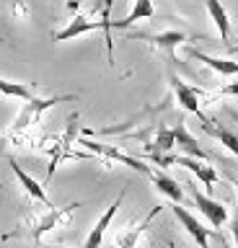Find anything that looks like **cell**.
<instances>
[{
	"label": "cell",
	"mask_w": 238,
	"mask_h": 248,
	"mask_svg": "<svg viewBox=\"0 0 238 248\" xmlns=\"http://www.w3.org/2000/svg\"><path fill=\"white\" fill-rule=\"evenodd\" d=\"M176 147V137H174V129H166V127H158L156 137L148 142V155H168Z\"/></svg>",
	"instance_id": "cell-18"
},
{
	"label": "cell",
	"mask_w": 238,
	"mask_h": 248,
	"mask_svg": "<svg viewBox=\"0 0 238 248\" xmlns=\"http://www.w3.org/2000/svg\"><path fill=\"white\" fill-rule=\"evenodd\" d=\"M222 248H228V246H225V243H222Z\"/></svg>",
	"instance_id": "cell-24"
},
{
	"label": "cell",
	"mask_w": 238,
	"mask_h": 248,
	"mask_svg": "<svg viewBox=\"0 0 238 248\" xmlns=\"http://www.w3.org/2000/svg\"><path fill=\"white\" fill-rule=\"evenodd\" d=\"M150 181H153V186H156V189H158L160 194H163V197H168L171 202H176V204H179V202H184V189L179 186V181H174L171 176H166V173H156V170H153Z\"/></svg>",
	"instance_id": "cell-17"
},
{
	"label": "cell",
	"mask_w": 238,
	"mask_h": 248,
	"mask_svg": "<svg viewBox=\"0 0 238 248\" xmlns=\"http://www.w3.org/2000/svg\"><path fill=\"white\" fill-rule=\"evenodd\" d=\"M160 212H163V207L158 204V207H153L137 225H129V228H125L117 238H114V248H137V243H140V235L150 228V222L156 220Z\"/></svg>",
	"instance_id": "cell-8"
},
{
	"label": "cell",
	"mask_w": 238,
	"mask_h": 248,
	"mask_svg": "<svg viewBox=\"0 0 238 248\" xmlns=\"http://www.w3.org/2000/svg\"><path fill=\"white\" fill-rule=\"evenodd\" d=\"M80 207V202H73V204H67V207H60V209H47V215L44 217H39L36 220V228L32 230V238L34 240H39L44 232H49V230H55L60 222H65L67 217H70L75 209Z\"/></svg>",
	"instance_id": "cell-9"
},
{
	"label": "cell",
	"mask_w": 238,
	"mask_h": 248,
	"mask_svg": "<svg viewBox=\"0 0 238 248\" xmlns=\"http://www.w3.org/2000/svg\"><path fill=\"white\" fill-rule=\"evenodd\" d=\"M171 88L176 93V101H179V106L181 108H187L189 114H194L199 122H207V116L202 114V108H199V96H202V91L194 88V85H189V83H184L176 73H171Z\"/></svg>",
	"instance_id": "cell-4"
},
{
	"label": "cell",
	"mask_w": 238,
	"mask_h": 248,
	"mask_svg": "<svg viewBox=\"0 0 238 248\" xmlns=\"http://www.w3.org/2000/svg\"><path fill=\"white\" fill-rule=\"evenodd\" d=\"M171 212H174L176 220L181 222V228L197 240V246H199V248H210V235H212L210 228H205V225L199 222L197 217L189 212V209H184V207H179V204H174V207H171Z\"/></svg>",
	"instance_id": "cell-7"
},
{
	"label": "cell",
	"mask_w": 238,
	"mask_h": 248,
	"mask_svg": "<svg viewBox=\"0 0 238 248\" xmlns=\"http://www.w3.org/2000/svg\"><path fill=\"white\" fill-rule=\"evenodd\" d=\"M202 129L207 132V135H212L215 140H220V145H225L233 155H238V135H236V132H230V129H225V127H215L210 119L202 124Z\"/></svg>",
	"instance_id": "cell-19"
},
{
	"label": "cell",
	"mask_w": 238,
	"mask_h": 248,
	"mask_svg": "<svg viewBox=\"0 0 238 248\" xmlns=\"http://www.w3.org/2000/svg\"><path fill=\"white\" fill-rule=\"evenodd\" d=\"M42 248H63V246H42Z\"/></svg>",
	"instance_id": "cell-23"
},
{
	"label": "cell",
	"mask_w": 238,
	"mask_h": 248,
	"mask_svg": "<svg viewBox=\"0 0 238 248\" xmlns=\"http://www.w3.org/2000/svg\"><path fill=\"white\" fill-rule=\"evenodd\" d=\"M207 13H210V18L215 23V29H218L220 39L228 42L230 39V16L225 11V5H222L220 0H207Z\"/></svg>",
	"instance_id": "cell-15"
},
{
	"label": "cell",
	"mask_w": 238,
	"mask_h": 248,
	"mask_svg": "<svg viewBox=\"0 0 238 248\" xmlns=\"http://www.w3.org/2000/svg\"><path fill=\"white\" fill-rule=\"evenodd\" d=\"M174 137H176V147L187 155V158H194V160H207V153L199 147V142L194 137L187 132V127H184V122H179L174 127Z\"/></svg>",
	"instance_id": "cell-13"
},
{
	"label": "cell",
	"mask_w": 238,
	"mask_h": 248,
	"mask_svg": "<svg viewBox=\"0 0 238 248\" xmlns=\"http://www.w3.org/2000/svg\"><path fill=\"white\" fill-rule=\"evenodd\" d=\"M191 199H194L197 209L202 212L207 220H210L212 228H222V225L228 222V209L220 204V202H215L212 197H207V194H202L197 189V186H191Z\"/></svg>",
	"instance_id": "cell-6"
},
{
	"label": "cell",
	"mask_w": 238,
	"mask_h": 248,
	"mask_svg": "<svg viewBox=\"0 0 238 248\" xmlns=\"http://www.w3.org/2000/svg\"><path fill=\"white\" fill-rule=\"evenodd\" d=\"M189 57L205 62L207 67H212L215 73H220V75H238V62H233V60L212 57V54H205V52H199V49H189Z\"/></svg>",
	"instance_id": "cell-16"
},
{
	"label": "cell",
	"mask_w": 238,
	"mask_h": 248,
	"mask_svg": "<svg viewBox=\"0 0 238 248\" xmlns=\"http://www.w3.org/2000/svg\"><path fill=\"white\" fill-rule=\"evenodd\" d=\"M8 166H11V170H13V173H16L18 184L24 186V191L29 194V197H32L34 202H39L42 207H47V209H55V204H52V202H49V197H47V191H44V186H42L39 181H36V178H32V176H29V173H26V170L18 166L16 160H11Z\"/></svg>",
	"instance_id": "cell-10"
},
{
	"label": "cell",
	"mask_w": 238,
	"mask_h": 248,
	"mask_svg": "<svg viewBox=\"0 0 238 248\" xmlns=\"http://www.w3.org/2000/svg\"><path fill=\"white\" fill-rule=\"evenodd\" d=\"M176 166L189 168L191 173L207 186V189H212V186L218 184V170H215L207 160H194V158H187V155H176Z\"/></svg>",
	"instance_id": "cell-12"
},
{
	"label": "cell",
	"mask_w": 238,
	"mask_h": 248,
	"mask_svg": "<svg viewBox=\"0 0 238 248\" xmlns=\"http://www.w3.org/2000/svg\"><path fill=\"white\" fill-rule=\"evenodd\" d=\"M125 194H127V189H122L119 194H117V199L109 204V209L98 217V222L91 228V232H88V238H86V243H83V248H101V243H104V235H106V230H109V225H111V220H114V215L119 212V207H122V199H125Z\"/></svg>",
	"instance_id": "cell-5"
},
{
	"label": "cell",
	"mask_w": 238,
	"mask_h": 248,
	"mask_svg": "<svg viewBox=\"0 0 238 248\" xmlns=\"http://www.w3.org/2000/svg\"><path fill=\"white\" fill-rule=\"evenodd\" d=\"M78 145H83V147H88L94 155H104L106 160H117V163H122V166H127V168H132V170H137V173H143V176H153V168L150 166H143L140 160H135V158H129V155H125V153H119L117 147H111V145H101V142H94V140H88V137H83V140H78Z\"/></svg>",
	"instance_id": "cell-3"
},
{
	"label": "cell",
	"mask_w": 238,
	"mask_h": 248,
	"mask_svg": "<svg viewBox=\"0 0 238 248\" xmlns=\"http://www.w3.org/2000/svg\"><path fill=\"white\" fill-rule=\"evenodd\" d=\"M156 16V8H153V0H135L132 11H129L122 21H111V29H127L132 23L143 21V18H153Z\"/></svg>",
	"instance_id": "cell-14"
},
{
	"label": "cell",
	"mask_w": 238,
	"mask_h": 248,
	"mask_svg": "<svg viewBox=\"0 0 238 248\" xmlns=\"http://www.w3.org/2000/svg\"><path fill=\"white\" fill-rule=\"evenodd\" d=\"M0 189H3V186H0Z\"/></svg>",
	"instance_id": "cell-25"
},
{
	"label": "cell",
	"mask_w": 238,
	"mask_h": 248,
	"mask_svg": "<svg viewBox=\"0 0 238 248\" xmlns=\"http://www.w3.org/2000/svg\"><path fill=\"white\" fill-rule=\"evenodd\" d=\"M132 39H140V42H148L153 46H158V49H163L174 62V49L187 42L189 36L184 34V31H163V34H135Z\"/></svg>",
	"instance_id": "cell-11"
},
{
	"label": "cell",
	"mask_w": 238,
	"mask_h": 248,
	"mask_svg": "<svg viewBox=\"0 0 238 248\" xmlns=\"http://www.w3.org/2000/svg\"><path fill=\"white\" fill-rule=\"evenodd\" d=\"M220 93H222V96H238V83H233V85H222Z\"/></svg>",
	"instance_id": "cell-22"
},
{
	"label": "cell",
	"mask_w": 238,
	"mask_h": 248,
	"mask_svg": "<svg viewBox=\"0 0 238 248\" xmlns=\"http://www.w3.org/2000/svg\"><path fill=\"white\" fill-rule=\"evenodd\" d=\"M230 232H233V240H236V248H238V204H236L233 220H230Z\"/></svg>",
	"instance_id": "cell-21"
},
{
	"label": "cell",
	"mask_w": 238,
	"mask_h": 248,
	"mask_svg": "<svg viewBox=\"0 0 238 248\" xmlns=\"http://www.w3.org/2000/svg\"><path fill=\"white\" fill-rule=\"evenodd\" d=\"M236 186H238V184H236Z\"/></svg>",
	"instance_id": "cell-26"
},
{
	"label": "cell",
	"mask_w": 238,
	"mask_h": 248,
	"mask_svg": "<svg viewBox=\"0 0 238 248\" xmlns=\"http://www.w3.org/2000/svg\"><path fill=\"white\" fill-rule=\"evenodd\" d=\"M0 93H3V96H13L18 101H32L36 96V88H32V85H26V83H13V80H3V78H0Z\"/></svg>",
	"instance_id": "cell-20"
},
{
	"label": "cell",
	"mask_w": 238,
	"mask_h": 248,
	"mask_svg": "<svg viewBox=\"0 0 238 248\" xmlns=\"http://www.w3.org/2000/svg\"><path fill=\"white\" fill-rule=\"evenodd\" d=\"M111 3H114V0H104V3H101V21H91L88 16H75V18L67 21V26L63 31H55L52 39H55V42H70V39L83 36V34H91V31H104L109 65H114V39H111V18H109Z\"/></svg>",
	"instance_id": "cell-1"
},
{
	"label": "cell",
	"mask_w": 238,
	"mask_h": 248,
	"mask_svg": "<svg viewBox=\"0 0 238 248\" xmlns=\"http://www.w3.org/2000/svg\"><path fill=\"white\" fill-rule=\"evenodd\" d=\"M75 96H70V93H65V96H49V98H39V96H34L32 101H26L24 108L18 111L16 116V124H13V129H11V135H21V132H26L32 124L42 116V111H47L49 106H55V104H65V101H73Z\"/></svg>",
	"instance_id": "cell-2"
}]
</instances>
